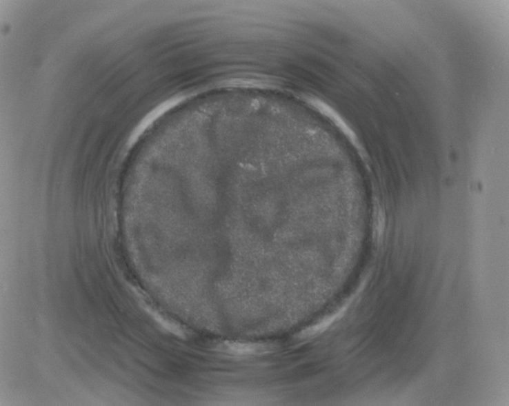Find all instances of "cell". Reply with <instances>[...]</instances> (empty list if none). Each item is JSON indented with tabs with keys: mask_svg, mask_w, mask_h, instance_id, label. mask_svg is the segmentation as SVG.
<instances>
[{
	"mask_svg": "<svg viewBox=\"0 0 509 406\" xmlns=\"http://www.w3.org/2000/svg\"><path fill=\"white\" fill-rule=\"evenodd\" d=\"M141 305V307L146 310L147 314L150 315V316L168 332L174 334V336L181 338H183V340L188 336V331H187L186 327L182 326V325L179 322L175 321V320L169 316H167L166 314L161 313L160 310L153 307L151 304L143 302Z\"/></svg>",
	"mask_w": 509,
	"mask_h": 406,
	"instance_id": "cell-2",
	"label": "cell"
},
{
	"mask_svg": "<svg viewBox=\"0 0 509 406\" xmlns=\"http://www.w3.org/2000/svg\"><path fill=\"white\" fill-rule=\"evenodd\" d=\"M348 304L343 305L342 307L336 310L333 314L328 315V316L320 320L318 323H316L315 324L312 325L310 327L305 329L304 331L299 333L297 337L303 338L304 340V338L314 337L318 336L319 334L323 333L326 329H328V327H330L331 324L342 316L346 312V309H348Z\"/></svg>",
	"mask_w": 509,
	"mask_h": 406,
	"instance_id": "cell-3",
	"label": "cell"
},
{
	"mask_svg": "<svg viewBox=\"0 0 509 406\" xmlns=\"http://www.w3.org/2000/svg\"><path fill=\"white\" fill-rule=\"evenodd\" d=\"M219 351L234 356H247L265 354L270 352L272 347L266 343L227 341L220 343Z\"/></svg>",
	"mask_w": 509,
	"mask_h": 406,
	"instance_id": "cell-1",
	"label": "cell"
}]
</instances>
